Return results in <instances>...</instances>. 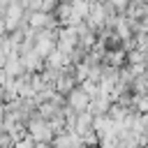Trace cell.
Returning a JSON list of instances; mask_svg holds the SVG:
<instances>
[{"mask_svg": "<svg viewBox=\"0 0 148 148\" xmlns=\"http://www.w3.org/2000/svg\"><path fill=\"white\" fill-rule=\"evenodd\" d=\"M69 102H72L74 111H83V109H88V104H90V95H88L86 90H72Z\"/></svg>", "mask_w": 148, "mask_h": 148, "instance_id": "1", "label": "cell"}]
</instances>
